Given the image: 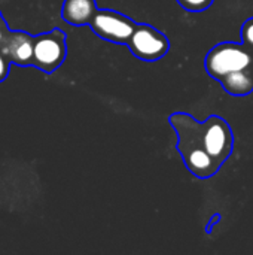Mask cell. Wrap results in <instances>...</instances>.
Wrapping results in <instances>:
<instances>
[{"mask_svg": "<svg viewBox=\"0 0 253 255\" xmlns=\"http://www.w3.org/2000/svg\"><path fill=\"white\" fill-rule=\"evenodd\" d=\"M95 12V0H64L61 16L72 25H85L92 21Z\"/></svg>", "mask_w": 253, "mask_h": 255, "instance_id": "7", "label": "cell"}, {"mask_svg": "<svg viewBox=\"0 0 253 255\" xmlns=\"http://www.w3.org/2000/svg\"><path fill=\"white\" fill-rule=\"evenodd\" d=\"M7 30H9L7 28V24L4 22V19H3V16L0 13V43H1V40H3V37H4V34H6Z\"/></svg>", "mask_w": 253, "mask_h": 255, "instance_id": "12", "label": "cell"}, {"mask_svg": "<svg viewBox=\"0 0 253 255\" xmlns=\"http://www.w3.org/2000/svg\"><path fill=\"white\" fill-rule=\"evenodd\" d=\"M224 90L233 96H246L253 91V73L249 69L233 72L221 79Z\"/></svg>", "mask_w": 253, "mask_h": 255, "instance_id": "8", "label": "cell"}, {"mask_svg": "<svg viewBox=\"0 0 253 255\" xmlns=\"http://www.w3.org/2000/svg\"><path fill=\"white\" fill-rule=\"evenodd\" d=\"M201 136L204 149L216 160L219 166H222L234 148V136L230 124L224 118L212 115L207 121L201 123Z\"/></svg>", "mask_w": 253, "mask_h": 255, "instance_id": "3", "label": "cell"}, {"mask_svg": "<svg viewBox=\"0 0 253 255\" xmlns=\"http://www.w3.org/2000/svg\"><path fill=\"white\" fill-rule=\"evenodd\" d=\"M177 3L186 9V10H191V12H200V10H204L207 7L212 6L213 0H177Z\"/></svg>", "mask_w": 253, "mask_h": 255, "instance_id": "9", "label": "cell"}, {"mask_svg": "<svg viewBox=\"0 0 253 255\" xmlns=\"http://www.w3.org/2000/svg\"><path fill=\"white\" fill-rule=\"evenodd\" d=\"M66 55V34L60 28H54L52 31L34 36L31 66L43 70L45 73H52L63 64Z\"/></svg>", "mask_w": 253, "mask_h": 255, "instance_id": "2", "label": "cell"}, {"mask_svg": "<svg viewBox=\"0 0 253 255\" xmlns=\"http://www.w3.org/2000/svg\"><path fill=\"white\" fill-rule=\"evenodd\" d=\"M10 61L7 60V57H4L1 52H0V82H3L7 75H9V70H10Z\"/></svg>", "mask_w": 253, "mask_h": 255, "instance_id": "11", "label": "cell"}, {"mask_svg": "<svg viewBox=\"0 0 253 255\" xmlns=\"http://www.w3.org/2000/svg\"><path fill=\"white\" fill-rule=\"evenodd\" d=\"M128 48L137 58L145 61H155L169 52L170 42L164 33L154 28L152 25L137 24L128 42Z\"/></svg>", "mask_w": 253, "mask_h": 255, "instance_id": "5", "label": "cell"}, {"mask_svg": "<svg viewBox=\"0 0 253 255\" xmlns=\"http://www.w3.org/2000/svg\"><path fill=\"white\" fill-rule=\"evenodd\" d=\"M242 37H243V42L249 46H253V18L248 19L245 24H243V28H242Z\"/></svg>", "mask_w": 253, "mask_h": 255, "instance_id": "10", "label": "cell"}, {"mask_svg": "<svg viewBox=\"0 0 253 255\" xmlns=\"http://www.w3.org/2000/svg\"><path fill=\"white\" fill-rule=\"evenodd\" d=\"M92 31L101 39L113 43L128 45L137 24L127 18L125 15L109 10V9H97L92 21L89 22Z\"/></svg>", "mask_w": 253, "mask_h": 255, "instance_id": "4", "label": "cell"}, {"mask_svg": "<svg viewBox=\"0 0 253 255\" xmlns=\"http://www.w3.org/2000/svg\"><path fill=\"white\" fill-rule=\"evenodd\" d=\"M251 64L252 55L249 54V51L243 45L233 42L216 45L206 57V70L212 78L218 81L224 79L233 72L249 69Z\"/></svg>", "mask_w": 253, "mask_h": 255, "instance_id": "1", "label": "cell"}, {"mask_svg": "<svg viewBox=\"0 0 253 255\" xmlns=\"http://www.w3.org/2000/svg\"><path fill=\"white\" fill-rule=\"evenodd\" d=\"M33 49H34V37L25 31L7 30L0 43V52L4 57H7V60L12 64L22 66V67L31 66Z\"/></svg>", "mask_w": 253, "mask_h": 255, "instance_id": "6", "label": "cell"}]
</instances>
